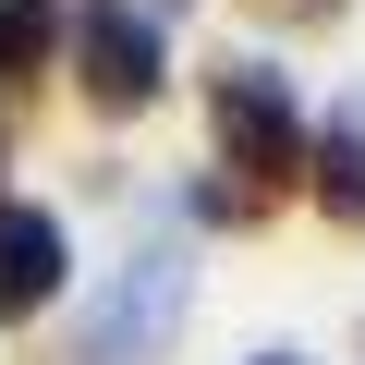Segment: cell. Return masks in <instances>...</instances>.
I'll use <instances>...</instances> for the list:
<instances>
[{"label":"cell","mask_w":365,"mask_h":365,"mask_svg":"<svg viewBox=\"0 0 365 365\" xmlns=\"http://www.w3.org/2000/svg\"><path fill=\"white\" fill-rule=\"evenodd\" d=\"M182 292H195L182 244H134V256H122V280L98 292V329H86V353H73V365H158V353H170V329H182Z\"/></svg>","instance_id":"obj_1"},{"label":"cell","mask_w":365,"mask_h":365,"mask_svg":"<svg viewBox=\"0 0 365 365\" xmlns=\"http://www.w3.org/2000/svg\"><path fill=\"white\" fill-rule=\"evenodd\" d=\"M207 134H220V158H232L244 182H292V170H304V110H292V73H268V61L207 73Z\"/></svg>","instance_id":"obj_2"},{"label":"cell","mask_w":365,"mask_h":365,"mask_svg":"<svg viewBox=\"0 0 365 365\" xmlns=\"http://www.w3.org/2000/svg\"><path fill=\"white\" fill-rule=\"evenodd\" d=\"M158 13H170V0H86L73 61H86V98H98V122H134V110H158V86H170Z\"/></svg>","instance_id":"obj_3"},{"label":"cell","mask_w":365,"mask_h":365,"mask_svg":"<svg viewBox=\"0 0 365 365\" xmlns=\"http://www.w3.org/2000/svg\"><path fill=\"white\" fill-rule=\"evenodd\" d=\"M61 268H73V256H61V220H49V207H0V329H25V317L61 292Z\"/></svg>","instance_id":"obj_4"},{"label":"cell","mask_w":365,"mask_h":365,"mask_svg":"<svg viewBox=\"0 0 365 365\" xmlns=\"http://www.w3.org/2000/svg\"><path fill=\"white\" fill-rule=\"evenodd\" d=\"M317 207L329 220H365V110H341L329 146H317Z\"/></svg>","instance_id":"obj_5"},{"label":"cell","mask_w":365,"mask_h":365,"mask_svg":"<svg viewBox=\"0 0 365 365\" xmlns=\"http://www.w3.org/2000/svg\"><path fill=\"white\" fill-rule=\"evenodd\" d=\"M49 49V0H0V73H37Z\"/></svg>","instance_id":"obj_6"},{"label":"cell","mask_w":365,"mask_h":365,"mask_svg":"<svg viewBox=\"0 0 365 365\" xmlns=\"http://www.w3.org/2000/svg\"><path fill=\"white\" fill-rule=\"evenodd\" d=\"M256 365H292V353H256Z\"/></svg>","instance_id":"obj_7"}]
</instances>
